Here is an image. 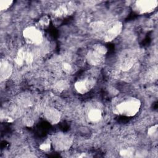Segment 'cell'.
Masks as SVG:
<instances>
[{
	"label": "cell",
	"mask_w": 158,
	"mask_h": 158,
	"mask_svg": "<svg viewBox=\"0 0 158 158\" xmlns=\"http://www.w3.org/2000/svg\"><path fill=\"white\" fill-rule=\"evenodd\" d=\"M107 52V49L105 46L101 44H95L86 54V59L88 64L94 66L101 64Z\"/></svg>",
	"instance_id": "cell-3"
},
{
	"label": "cell",
	"mask_w": 158,
	"mask_h": 158,
	"mask_svg": "<svg viewBox=\"0 0 158 158\" xmlns=\"http://www.w3.org/2000/svg\"><path fill=\"white\" fill-rule=\"evenodd\" d=\"M156 0H140L135 2V9L140 14L149 13L153 11L157 6Z\"/></svg>",
	"instance_id": "cell-5"
},
{
	"label": "cell",
	"mask_w": 158,
	"mask_h": 158,
	"mask_svg": "<svg viewBox=\"0 0 158 158\" xmlns=\"http://www.w3.org/2000/svg\"><path fill=\"white\" fill-rule=\"evenodd\" d=\"M157 124H156L151 127L148 130V134L149 136H153L157 131Z\"/></svg>",
	"instance_id": "cell-21"
},
{
	"label": "cell",
	"mask_w": 158,
	"mask_h": 158,
	"mask_svg": "<svg viewBox=\"0 0 158 158\" xmlns=\"http://www.w3.org/2000/svg\"><path fill=\"white\" fill-rule=\"evenodd\" d=\"M91 28L95 31L102 30L104 27V23L102 21H96L91 23Z\"/></svg>",
	"instance_id": "cell-19"
},
{
	"label": "cell",
	"mask_w": 158,
	"mask_h": 158,
	"mask_svg": "<svg viewBox=\"0 0 158 158\" xmlns=\"http://www.w3.org/2000/svg\"><path fill=\"white\" fill-rule=\"evenodd\" d=\"M135 64V59L133 58H126L122 60V62L120 64V67L122 70L124 72L128 71L130 70Z\"/></svg>",
	"instance_id": "cell-12"
},
{
	"label": "cell",
	"mask_w": 158,
	"mask_h": 158,
	"mask_svg": "<svg viewBox=\"0 0 158 158\" xmlns=\"http://www.w3.org/2000/svg\"><path fill=\"white\" fill-rule=\"evenodd\" d=\"M22 34L26 43L30 44L39 45L43 40V34L41 31L33 26L26 27L23 30Z\"/></svg>",
	"instance_id": "cell-4"
},
{
	"label": "cell",
	"mask_w": 158,
	"mask_h": 158,
	"mask_svg": "<svg viewBox=\"0 0 158 158\" xmlns=\"http://www.w3.org/2000/svg\"><path fill=\"white\" fill-rule=\"evenodd\" d=\"M62 69L67 73H69L72 71V66L68 62H64L62 64Z\"/></svg>",
	"instance_id": "cell-20"
},
{
	"label": "cell",
	"mask_w": 158,
	"mask_h": 158,
	"mask_svg": "<svg viewBox=\"0 0 158 158\" xmlns=\"http://www.w3.org/2000/svg\"><path fill=\"white\" fill-rule=\"evenodd\" d=\"M88 118L91 122H98L102 118V112L98 109H93L89 110L88 115Z\"/></svg>",
	"instance_id": "cell-13"
},
{
	"label": "cell",
	"mask_w": 158,
	"mask_h": 158,
	"mask_svg": "<svg viewBox=\"0 0 158 158\" xmlns=\"http://www.w3.org/2000/svg\"><path fill=\"white\" fill-rule=\"evenodd\" d=\"M71 5L68 4L60 6L54 11V15L57 17H64L69 15L73 10Z\"/></svg>",
	"instance_id": "cell-11"
},
{
	"label": "cell",
	"mask_w": 158,
	"mask_h": 158,
	"mask_svg": "<svg viewBox=\"0 0 158 158\" xmlns=\"http://www.w3.org/2000/svg\"><path fill=\"white\" fill-rule=\"evenodd\" d=\"M95 83L94 78H86L75 82L74 86L78 93L83 94L89 91L94 86Z\"/></svg>",
	"instance_id": "cell-6"
},
{
	"label": "cell",
	"mask_w": 158,
	"mask_h": 158,
	"mask_svg": "<svg viewBox=\"0 0 158 158\" xmlns=\"http://www.w3.org/2000/svg\"><path fill=\"white\" fill-rule=\"evenodd\" d=\"M13 1L9 0H2L0 1V10L1 11L6 10L12 5Z\"/></svg>",
	"instance_id": "cell-17"
},
{
	"label": "cell",
	"mask_w": 158,
	"mask_h": 158,
	"mask_svg": "<svg viewBox=\"0 0 158 158\" xmlns=\"http://www.w3.org/2000/svg\"><path fill=\"white\" fill-rule=\"evenodd\" d=\"M52 147L57 151H63L70 148L73 143L72 136L65 133L58 132L54 133L51 138Z\"/></svg>",
	"instance_id": "cell-2"
},
{
	"label": "cell",
	"mask_w": 158,
	"mask_h": 158,
	"mask_svg": "<svg viewBox=\"0 0 158 158\" xmlns=\"http://www.w3.org/2000/svg\"><path fill=\"white\" fill-rule=\"evenodd\" d=\"M67 83L64 81V80H60L58 81L54 85V89L59 91V92H61L64 91L67 88Z\"/></svg>",
	"instance_id": "cell-14"
},
{
	"label": "cell",
	"mask_w": 158,
	"mask_h": 158,
	"mask_svg": "<svg viewBox=\"0 0 158 158\" xmlns=\"http://www.w3.org/2000/svg\"><path fill=\"white\" fill-rule=\"evenodd\" d=\"M45 119L51 124L55 125L59 122L61 118L60 112L54 107H48L44 112Z\"/></svg>",
	"instance_id": "cell-9"
},
{
	"label": "cell",
	"mask_w": 158,
	"mask_h": 158,
	"mask_svg": "<svg viewBox=\"0 0 158 158\" xmlns=\"http://www.w3.org/2000/svg\"><path fill=\"white\" fill-rule=\"evenodd\" d=\"M24 124H25L26 126L31 127V126H32L33 124V120L31 118H29V117L25 118H24Z\"/></svg>",
	"instance_id": "cell-22"
},
{
	"label": "cell",
	"mask_w": 158,
	"mask_h": 158,
	"mask_svg": "<svg viewBox=\"0 0 158 158\" xmlns=\"http://www.w3.org/2000/svg\"><path fill=\"white\" fill-rule=\"evenodd\" d=\"M134 152V149L133 148H126V149H123L120 151V154L122 157H131L133 154Z\"/></svg>",
	"instance_id": "cell-18"
},
{
	"label": "cell",
	"mask_w": 158,
	"mask_h": 158,
	"mask_svg": "<svg viewBox=\"0 0 158 158\" xmlns=\"http://www.w3.org/2000/svg\"><path fill=\"white\" fill-rule=\"evenodd\" d=\"M12 73V67L7 60L2 59L0 64V79L1 81L8 79Z\"/></svg>",
	"instance_id": "cell-10"
},
{
	"label": "cell",
	"mask_w": 158,
	"mask_h": 158,
	"mask_svg": "<svg viewBox=\"0 0 158 158\" xmlns=\"http://www.w3.org/2000/svg\"><path fill=\"white\" fill-rule=\"evenodd\" d=\"M123 28V25L120 22L114 23L109 29H107L104 36V40L106 42H110L114 40L120 35Z\"/></svg>",
	"instance_id": "cell-7"
},
{
	"label": "cell",
	"mask_w": 158,
	"mask_h": 158,
	"mask_svg": "<svg viewBox=\"0 0 158 158\" xmlns=\"http://www.w3.org/2000/svg\"><path fill=\"white\" fill-rule=\"evenodd\" d=\"M140 107V101L137 98H131L117 105L115 112L124 116L133 117L139 112Z\"/></svg>",
	"instance_id": "cell-1"
},
{
	"label": "cell",
	"mask_w": 158,
	"mask_h": 158,
	"mask_svg": "<svg viewBox=\"0 0 158 158\" xmlns=\"http://www.w3.org/2000/svg\"><path fill=\"white\" fill-rule=\"evenodd\" d=\"M52 147L51 139H46L40 145V149L43 151L47 152L51 149Z\"/></svg>",
	"instance_id": "cell-15"
},
{
	"label": "cell",
	"mask_w": 158,
	"mask_h": 158,
	"mask_svg": "<svg viewBox=\"0 0 158 158\" xmlns=\"http://www.w3.org/2000/svg\"><path fill=\"white\" fill-rule=\"evenodd\" d=\"M33 60V57L30 52H28L23 49H20L17 53L15 57V63L20 66L24 64H30Z\"/></svg>",
	"instance_id": "cell-8"
},
{
	"label": "cell",
	"mask_w": 158,
	"mask_h": 158,
	"mask_svg": "<svg viewBox=\"0 0 158 158\" xmlns=\"http://www.w3.org/2000/svg\"><path fill=\"white\" fill-rule=\"evenodd\" d=\"M49 23H50V19L47 15L43 16L38 20V24L42 28H46L49 25Z\"/></svg>",
	"instance_id": "cell-16"
}]
</instances>
